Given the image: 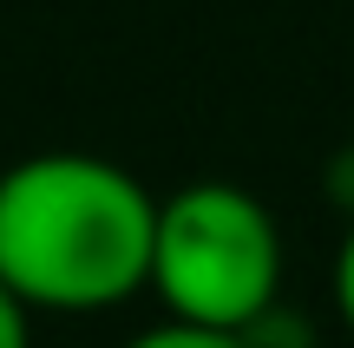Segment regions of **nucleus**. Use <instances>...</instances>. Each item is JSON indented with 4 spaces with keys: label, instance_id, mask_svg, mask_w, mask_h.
<instances>
[{
    "label": "nucleus",
    "instance_id": "obj_1",
    "mask_svg": "<svg viewBox=\"0 0 354 348\" xmlns=\"http://www.w3.org/2000/svg\"><path fill=\"white\" fill-rule=\"evenodd\" d=\"M158 197L99 152H33L0 171V283L33 315L118 309L151 276Z\"/></svg>",
    "mask_w": 354,
    "mask_h": 348
},
{
    "label": "nucleus",
    "instance_id": "obj_2",
    "mask_svg": "<svg viewBox=\"0 0 354 348\" xmlns=\"http://www.w3.org/2000/svg\"><path fill=\"white\" fill-rule=\"evenodd\" d=\"M145 289L165 302V315L197 329L250 336L256 322H269L282 296V230L269 204L223 178L158 197Z\"/></svg>",
    "mask_w": 354,
    "mask_h": 348
},
{
    "label": "nucleus",
    "instance_id": "obj_3",
    "mask_svg": "<svg viewBox=\"0 0 354 348\" xmlns=\"http://www.w3.org/2000/svg\"><path fill=\"white\" fill-rule=\"evenodd\" d=\"M125 348H256V342H250V336H230V329H197V322H177V315H165L158 329L131 336Z\"/></svg>",
    "mask_w": 354,
    "mask_h": 348
},
{
    "label": "nucleus",
    "instance_id": "obj_4",
    "mask_svg": "<svg viewBox=\"0 0 354 348\" xmlns=\"http://www.w3.org/2000/svg\"><path fill=\"white\" fill-rule=\"evenodd\" d=\"M0 348H33V309L0 283Z\"/></svg>",
    "mask_w": 354,
    "mask_h": 348
},
{
    "label": "nucleus",
    "instance_id": "obj_5",
    "mask_svg": "<svg viewBox=\"0 0 354 348\" xmlns=\"http://www.w3.org/2000/svg\"><path fill=\"white\" fill-rule=\"evenodd\" d=\"M335 309H342V322L354 336V223H348L342 250H335Z\"/></svg>",
    "mask_w": 354,
    "mask_h": 348
}]
</instances>
